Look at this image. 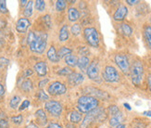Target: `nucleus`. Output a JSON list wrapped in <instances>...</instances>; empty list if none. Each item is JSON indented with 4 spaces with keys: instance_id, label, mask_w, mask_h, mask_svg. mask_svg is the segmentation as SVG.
<instances>
[{
    "instance_id": "obj_1",
    "label": "nucleus",
    "mask_w": 151,
    "mask_h": 128,
    "mask_svg": "<svg viewBox=\"0 0 151 128\" xmlns=\"http://www.w3.org/2000/svg\"><path fill=\"white\" fill-rule=\"evenodd\" d=\"M27 42L32 52L42 54L47 48V35L45 33H37L31 31L28 33Z\"/></svg>"
},
{
    "instance_id": "obj_2",
    "label": "nucleus",
    "mask_w": 151,
    "mask_h": 128,
    "mask_svg": "<svg viewBox=\"0 0 151 128\" xmlns=\"http://www.w3.org/2000/svg\"><path fill=\"white\" fill-rule=\"evenodd\" d=\"M97 106L98 100L92 96H82L77 101V110L81 113H88L96 109Z\"/></svg>"
},
{
    "instance_id": "obj_3",
    "label": "nucleus",
    "mask_w": 151,
    "mask_h": 128,
    "mask_svg": "<svg viewBox=\"0 0 151 128\" xmlns=\"http://www.w3.org/2000/svg\"><path fill=\"white\" fill-rule=\"evenodd\" d=\"M131 79H132V82L135 85H139L144 78V67L141 61L139 60H136L134 61L131 67Z\"/></svg>"
},
{
    "instance_id": "obj_4",
    "label": "nucleus",
    "mask_w": 151,
    "mask_h": 128,
    "mask_svg": "<svg viewBox=\"0 0 151 128\" xmlns=\"http://www.w3.org/2000/svg\"><path fill=\"white\" fill-rule=\"evenodd\" d=\"M84 38L86 42L93 48H97L99 46V35L94 27H87L83 30Z\"/></svg>"
},
{
    "instance_id": "obj_5",
    "label": "nucleus",
    "mask_w": 151,
    "mask_h": 128,
    "mask_svg": "<svg viewBox=\"0 0 151 128\" xmlns=\"http://www.w3.org/2000/svg\"><path fill=\"white\" fill-rule=\"evenodd\" d=\"M102 76H103V79L108 83H116L120 79V75L118 71L113 66H110V65L105 67Z\"/></svg>"
},
{
    "instance_id": "obj_6",
    "label": "nucleus",
    "mask_w": 151,
    "mask_h": 128,
    "mask_svg": "<svg viewBox=\"0 0 151 128\" xmlns=\"http://www.w3.org/2000/svg\"><path fill=\"white\" fill-rule=\"evenodd\" d=\"M45 111H47L50 115L54 117H58L62 112L61 104L58 101H56V100H47V101L45 103Z\"/></svg>"
},
{
    "instance_id": "obj_7",
    "label": "nucleus",
    "mask_w": 151,
    "mask_h": 128,
    "mask_svg": "<svg viewBox=\"0 0 151 128\" xmlns=\"http://www.w3.org/2000/svg\"><path fill=\"white\" fill-rule=\"evenodd\" d=\"M115 62L123 73L127 74L130 72L129 59L125 54H117L115 56Z\"/></svg>"
},
{
    "instance_id": "obj_8",
    "label": "nucleus",
    "mask_w": 151,
    "mask_h": 128,
    "mask_svg": "<svg viewBox=\"0 0 151 128\" xmlns=\"http://www.w3.org/2000/svg\"><path fill=\"white\" fill-rule=\"evenodd\" d=\"M66 91H67L66 85H63L60 82H53L49 85L47 88V92L49 93V95H52V96L63 95V94L66 93Z\"/></svg>"
},
{
    "instance_id": "obj_9",
    "label": "nucleus",
    "mask_w": 151,
    "mask_h": 128,
    "mask_svg": "<svg viewBox=\"0 0 151 128\" xmlns=\"http://www.w3.org/2000/svg\"><path fill=\"white\" fill-rule=\"evenodd\" d=\"M86 73H87V76L91 80H96L99 77V66H98V63L96 60L89 64L88 68L86 70Z\"/></svg>"
},
{
    "instance_id": "obj_10",
    "label": "nucleus",
    "mask_w": 151,
    "mask_h": 128,
    "mask_svg": "<svg viewBox=\"0 0 151 128\" xmlns=\"http://www.w3.org/2000/svg\"><path fill=\"white\" fill-rule=\"evenodd\" d=\"M30 26H31V22L27 18H19L16 23V30L19 33H24L27 32Z\"/></svg>"
},
{
    "instance_id": "obj_11",
    "label": "nucleus",
    "mask_w": 151,
    "mask_h": 128,
    "mask_svg": "<svg viewBox=\"0 0 151 128\" xmlns=\"http://www.w3.org/2000/svg\"><path fill=\"white\" fill-rule=\"evenodd\" d=\"M127 14H128V9L125 6L122 5V6H120L119 8L116 9V11L114 12L113 19L117 22H122L125 19Z\"/></svg>"
},
{
    "instance_id": "obj_12",
    "label": "nucleus",
    "mask_w": 151,
    "mask_h": 128,
    "mask_svg": "<svg viewBox=\"0 0 151 128\" xmlns=\"http://www.w3.org/2000/svg\"><path fill=\"white\" fill-rule=\"evenodd\" d=\"M83 82V75L80 72H71L69 75V83L73 85H79Z\"/></svg>"
},
{
    "instance_id": "obj_13",
    "label": "nucleus",
    "mask_w": 151,
    "mask_h": 128,
    "mask_svg": "<svg viewBox=\"0 0 151 128\" xmlns=\"http://www.w3.org/2000/svg\"><path fill=\"white\" fill-rule=\"evenodd\" d=\"M35 116L37 123L40 125L43 126V125L47 124V114H45L44 110H42V109L37 110L35 113Z\"/></svg>"
},
{
    "instance_id": "obj_14",
    "label": "nucleus",
    "mask_w": 151,
    "mask_h": 128,
    "mask_svg": "<svg viewBox=\"0 0 151 128\" xmlns=\"http://www.w3.org/2000/svg\"><path fill=\"white\" fill-rule=\"evenodd\" d=\"M35 71L39 76H45L47 72V65L45 61H39L35 65Z\"/></svg>"
},
{
    "instance_id": "obj_15",
    "label": "nucleus",
    "mask_w": 151,
    "mask_h": 128,
    "mask_svg": "<svg viewBox=\"0 0 151 128\" xmlns=\"http://www.w3.org/2000/svg\"><path fill=\"white\" fill-rule=\"evenodd\" d=\"M47 59L50 60L51 62H54V63H57L60 61V57L58 55V52L56 51V48H54L53 46H50L49 49L47 50Z\"/></svg>"
},
{
    "instance_id": "obj_16",
    "label": "nucleus",
    "mask_w": 151,
    "mask_h": 128,
    "mask_svg": "<svg viewBox=\"0 0 151 128\" xmlns=\"http://www.w3.org/2000/svg\"><path fill=\"white\" fill-rule=\"evenodd\" d=\"M89 64H90V60L86 56H82L78 59V62H77V66L79 67V69L81 71H85V72H86Z\"/></svg>"
},
{
    "instance_id": "obj_17",
    "label": "nucleus",
    "mask_w": 151,
    "mask_h": 128,
    "mask_svg": "<svg viewBox=\"0 0 151 128\" xmlns=\"http://www.w3.org/2000/svg\"><path fill=\"white\" fill-rule=\"evenodd\" d=\"M122 120H123V115L120 111L118 114H116V115L111 116V118L109 120V124H110V126H117L122 124Z\"/></svg>"
},
{
    "instance_id": "obj_18",
    "label": "nucleus",
    "mask_w": 151,
    "mask_h": 128,
    "mask_svg": "<svg viewBox=\"0 0 151 128\" xmlns=\"http://www.w3.org/2000/svg\"><path fill=\"white\" fill-rule=\"evenodd\" d=\"M58 38H60V41H61V42H65V41H67V40H68V38H69V31H68V26L66 24H64L60 28Z\"/></svg>"
},
{
    "instance_id": "obj_19",
    "label": "nucleus",
    "mask_w": 151,
    "mask_h": 128,
    "mask_svg": "<svg viewBox=\"0 0 151 128\" xmlns=\"http://www.w3.org/2000/svg\"><path fill=\"white\" fill-rule=\"evenodd\" d=\"M68 17L70 22H76L80 18V12L75 8H70L68 11Z\"/></svg>"
},
{
    "instance_id": "obj_20",
    "label": "nucleus",
    "mask_w": 151,
    "mask_h": 128,
    "mask_svg": "<svg viewBox=\"0 0 151 128\" xmlns=\"http://www.w3.org/2000/svg\"><path fill=\"white\" fill-rule=\"evenodd\" d=\"M120 32L125 36H130L133 33V29L129 24L127 23H122L120 25Z\"/></svg>"
},
{
    "instance_id": "obj_21",
    "label": "nucleus",
    "mask_w": 151,
    "mask_h": 128,
    "mask_svg": "<svg viewBox=\"0 0 151 128\" xmlns=\"http://www.w3.org/2000/svg\"><path fill=\"white\" fill-rule=\"evenodd\" d=\"M83 116H82V113L80 111H74L70 113V123H73V124H77L79 122H81Z\"/></svg>"
},
{
    "instance_id": "obj_22",
    "label": "nucleus",
    "mask_w": 151,
    "mask_h": 128,
    "mask_svg": "<svg viewBox=\"0 0 151 128\" xmlns=\"http://www.w3.org/2000/svg\"><path fill=\"white\" fill-rule=\"evenodd\" d=\"M144 35H145V38H146L148 48L149 49H151V27L150 25L145 26V28H144Z\"/></svg>"
},
{
    "instance_id": "obj_23",
    "label": "nucleus",
    "mask_w": 151,
    "mask_h": 128,
    "mask_svg": "<svg viewBox=\"0 0 151 128\" xmlns=\"http://www.w3.org/2000/svg\"><path fill=\"white\" fill-rule=\"evenodd\" d=\"M65 62L70 67H75V66H77L78 59L76 56L73 55V54H70V55H68L67 57H65Z\"/></svg>"
},
{
    "instance_id": "obj_24",
    "label": "nucleus",
    "mask_w": 151,
    "mask_h": 128,
    "mask_svg": "<svg viewBox=\"0 0 151 128\" xmlns=\"http://www.w3.org/2000/svg\"><path fill=\"white\" fill-rule=\"evenodd\" d=\"M21 87H22V89L23 91H25V92H30L32 89L34 85H32V82L30 79H26V80H24L23 82H22Z\"/></svg>"
},
{
    "instance_id": "obj_25",
    "label": "nucleus",
    "mask_w": 151,
    "mask_h": 128,
    "mask_svg": "<svg viewBox=\"0 0 151 128\" xmlns=\"http://www.w3.org/2000/svg\"><path fill=\"white\" fill-rule=\"evenodd\" d=\"M32 7H34V1H28L23 11V14L25 17H30L32 15Z\"/></svg>"
},
{
    "instance_id": "obj_26",
    "label": "nucleus",
    "mask_w": 151,
    "mask_h": 128,
    "mask_svg": "<svg viewBox=\"0 0 151 128\" xmlns=\"http://www.w3.org/2000/svg\"><path fill=\"white\" fill-rule=\"evenodd\" d=\"M70 54H71V49H70L69 48H67V46H61L60 49L58 52V55L60 57V59L67 57L68 55H70Z\"/></svg>"
},
{
    "instance_id": "obj_27",
    "label": "nucleus",
    "mask_w": 151,
    "mask_h": 128,
    "mask_svg": "<svg viewBox=\"0 0 151 128\" xmlns=\"http://www.w3.org/2000/svg\"><path fill=\"white\" fill-rule=\"evenodd\" d=\"M19 102H21V97L19 96H13L9 101V106L11 109H17Z\"/></svg>"
},
{
    "instance_id": "obj_28",
    "label": "nucleus",
    "mask_w": 151,
    "mask_h": 128,
    "mask_svg": "<svg viewBox=\"0 0 151 128\" xmlns=\"http://www.w3.org/2000/svg\"><path fill=\"white\" fill-rule=\"evenodd\" d=\"M55 7L58 11H63L67 7V2L63 1V0H58L55 4Z\"/></svg>"
},
{
    "instance_id": "obj_29",
    "label": "nucleus",
    "mask_w": 151,
    "mask_h": 128,
    "mask_svg": "<svg viewBox=\"0 0 151 128\" xmlns=\"http://www.w3.org/2000/svg\"><path fill=\"white\" fill-rule=\"evenodd\" d=\"M81 31H82V28H81V25L78 24V23H75L71 26V29H70V32L73 33V35H79L81 33Z\"/></svg>"
},
{
    "instance_id": "obj_30",
    "label": "nucleus",
    "mask_w": 151,
    "mask_h": 128,
    "mask_svg": "<svg viewBox=\"0 0 151 128\" xmlns=\"http://www.w3.org/2000/svg\"><path fill=\"white\" fill-rule=\"evenodd\" d=\"M35 3V9L38 11H44L45 9V2L43 0H36Z\"/></svg>"
},
{
    "instance_id": "obj_31",
    "label": "nucleus",
    "mask_w": 151,
    "mask_h": 128,
    "mask_svg": "<svg viewBox=\"0 0 151 128\" xmlns=\"http://www.w3.org/2000/svg\"><path fill=\"white\" fill-rule=\"evenodd\" d=\"M3 115L0 117V128H8L9 127V122L8 119L6 118V115L2 113Z\"/></svg>"
},
{
    "instance_id": "obj_32",
    "label": "nucleus",
    "mask_w": 151,
    "mask_h": 128,
    "mask_svg": "<svg viewBox=\"0 0 151 128\" xmlns=\"http://www.w3.org/2000/svg\"><path fill=\"white\" fill-rule=\"evenodd\" d=\"M109 112L111 116H114L116 115V114H118L120 112V110H119V108H118V106L116 105H111L109 107Z\"/></svg>"
},
{
    "instance_id": "obj_33",
    "label": "nucleus",
    "mask_w": 151,
    "mask_h": 128,
    "mask_svg": "<svg viewBox=\"0 0 151 128\" xmlns=\"http://www.w3.org/2000/svg\"><path fill=\"white\" fill-rule=\"evenodd\" d=\"M37 98L39 100H47V99H48V95L45 92H44L43 90H39L37 92Z\"/></svg>"
},
{
    "instance_id": "obj_34",
    "label": "nucleus",
    "mask_w": 151,
    "mask_h": 128,
    "mask_svg": "<svg viewBox=\"0 0 151 128\" xmlns=\"http://www.w3.org/2000/svg\"><path fill=\"white\" fill-rule=\"evenodd\" d=\"M11 121H12V123L15 124H21L22 123V121H23V117H22V115L19 114V115L11 117Z\"/></svg>"
},
{
    "instance_id": "obj_35",
    "label": "nucleus",
    "mask_w": 151,
    "mask_h": 128,
    "mask_svg": "<svg viewBox=\"0 0 151 128\" xmlns=\"http://www.w3.org/2000/svg\"><path fill=\"white\" fill-rule=\"evenodd\" d=\"M71 72H71V70L70 68H68V67H66V68H63V69H61V70H60L58 72V74H60V75H70Z\"/></svg>"
},
{
    "instance_id": "obj_36",
    "label": "nucleus",
    "mask_w": 151,
    "mask_h": 128,
    "mask_svg": "<svg viewBox=\"0 0 151 128\" xmlns=\"http://www.w3.org/2000/svg\"><path fill=\"white\" fill-rule=\"evenodd\" d=\"M0 12L6 13L8 12V8H6V2L5 0H0Z\"/></svg>"
},
{
    "instance_id": "obj_37",
    "label": "nucleus",
    "mask_w": 151,
    "mask_h": 128,
    "mask_svg": "<svg viewBox=\"0 0 151 128\" xmlns=\"http://www.w3.org/2000/svg\"><path fill=\"white\" fill-rule=\"evenodd\" d=\"M29 105H30V100L25 99L24 101L22 103V105L19 106V111H23V110H25V109H27V108L29 107Z\"/></svg>"
},
{
    "instance_id": "obj_38",
    "label": "nucleus",
    "mask_w": 151,
    "mask_h": 128,
    "mask_svg": "<svg viewBox=\"0 0 151 128\" xmlns=\"http://www.w3.org/2000/svg\"><path fill=\"white\" fill-rule=\"evenodd\" d=\"M146 124H144L143 122H136L134 124V128H146Z\"/></svg>"
},
{
    "instance_id": "obj_39",
    "label": "nucleus",
    "mask_w": 151,
    "mask_h": 128,
    "mask_svg": "<svg viewBox=\"0 0 151 128\" xmlns=\"http://www.w3.org/2000/svg\"><path fill=\"white\" fill-rule=\"evenodd\" d=\"M48 83V79H44V80H42V81H40L39 82V84H38V86L40 87V88H43V87L47 85Z\"/></svg>"
},
{
    "instance_id": "obj_40",
    "label": "nucleus",
    "mask_w": 151,
    "mask_h": 128,
    "mask_svg": "<svg viewBox=\"0 0 151 128\" xmlns=\"http://www.w3.org/2000/svg\"><path fill=\"white\" fill-rule=\"evenodd\" d=\"M48 127L49 128H62V126L58 123H50L48 124Z\"/></svg>"
},
{
    "instance_id": "obj_41",
    "label": "nucleus",
    "mask_w": 151,
    "mask_h": 128,
    "mask_svg": "<svg viewBox=\"0 0 151 128\" xmlns=\"http://www.w3.org/2000/svg\"><path fill=\"white\" fill-rule=\"evenodd\" d=\"M4 42H5L4 35H3V33H2L1 31H0V48H2V46H3Z\"/></svg>"
},
{
    "instance_id": "obj_42",
    "label": "nucleus",
    "mask_w": 151,
    "mask_h": 128,
    "mask_svg": "<svg viewBox=\"0 0 151 128\" xmlns=\"http://www.w3.org/2000/svg\"><path fill=\"white\" fill-rule=\"evenodd\" d=\"M126 3L130 6H134V5H136V4H138L140 3V1H138V0H127Z\"/></svg>"
},
{
    "instance_id": "obj_43",
    "label": "nucleus",
    "mask_w": 151,
    "mask_h": 128,
    "mask_svg": "<svg viewBox=\"0 0 151 128\" xmlns=\"http://www.w3.org/2000/svg\"><path fill=\"white\" fill-rule=\"evenodd\" d=\"M32 70H31V69H27V70H25L24 71V76L25 77H29L30 75H32Z\"/></svg>"
},
{
    "instance_id": "obj_44",
    "label": "nucleus",
    "mask_w": 151,
    "mask_h": 128,
    "mask_svg": "<svg viewBox=\"0 0 151 128\" xmlns=\"http://www.w3.org/2000/svg\"><path fill=\"white\" fill-rule=\"evenodd\" d=\"M44 20L45 22H47V25L48 26V27H50V25H51V22H50V16L49 15H45V17H44Z\"/></svg>"
},
{
    "instance_id": "obj_45",
    "label": "nucleus",
    "mask_w": 151,
    "mask_h": 128,
    "mask_svg": "<svg viewBox=\"0 0 151 128\" xmlns=\"http://www.w3.org/2000/svg\"><path fill=\"white\" fill-rule=\"evenodd\" d=\"M26 128H39L37 124H35V123H30L29 124L26 125Z\"/></svg>"
},
{
    "instance_id": "obj_46",
    "label": "nucleus",
    "mask_w": 151,
    "mask_h": 128,
    "mask_svg": "<svg viewBox=\"0 0 151 128\" xmlns=\"http://www.w3.org/2000/svg\"><path fill=\"white\" fill-rule=\"evenodd\" d=\"M4 94H5V88L3 85L0 84V98H2L4 96Z\"/></svg>"
},
{
    "instance_id": "obj_47",
    "label": "nucleus",
    "mask_w": 151,
    "mask_h": 128,
    "mask_svg": "<svg viewBox=\"0 0 151 128\" xmlns=\"http://www.w3.org/2000/svg\"><path fill=\"white\" fill-rule=\"evenodd\" d=\"M147 83H148L149 90H150V92H151V74H148V76H147Z\"/></svg>"
},
{
    "instance_id": "obj_48",
    "label": "nucleus",
    "mask_w": 151,
    "mask_h": 128,
    "mask_svg": "<svg viewBox=\"0 0 151 128\" xmlns=\"http://www.w3.org/2000/svg\"><path fill=\"white\" fill-rule=\"evenodd\" d=\"M143 114H144V115H146V116L151 117V111H146L143 112Z\"/></svg>"
},
{
    "instance_id": "obj_49",
    "label": "nucleus",
    "mask_w": 151,
    "mask_h": 128,
    "mask_svg": "<svg viewBox=\"0 0 151 128\" xmlns=\"http://www.w3.org/2000/svg\"><path fill=\"white\" fill-rule=\"evenodd\" d=\"M123 106L125 107L127 110H129V111H131V110H132V108H131V106H130V105H129L128 103H124V104H123Z\"/></svg>"
},
{
    "instance_id": "obj_50",
    "label": "nucleus",
    "mask_w": 151,
    "mask_h": 128,
    "mask_svg": "<svg viewBox=\"0 0 151 128\" xmlns=\"http://www.w3.org/2000/svg\"><path fill=\"white\" fill-rule=\"evenodd\" d=\"M116 128H126V125L125 124H121L119 125H117Z\"/></svg>"
},
{
    "instance_id": "obj_51",
    "label": "nucleus",
    "mask_w": 151,
    "mask_h": 128,
    "mask_svg": "<svg viewBox=\"0 0 151 128\" xmlns=\"http://www.w3.org/2000/svg\"><path fill=\"white\" fill-rule=\"evenodd\" d=\"M19 3H21L22 6H23V5H27L28 1H26V0H22V1H19Z\"/></svg>"
},
{
    "instance_id": "obj_52",
    "label": "nucleus",
    "mask_w": 151,
    "mask_h": 128,
    "mask_svg": "<svg viewBox=\"0 0 151 128\" xmlns=\"http://www.w3.org/2000/svg\"><path fill=\"white\" fill-rule=\"evenodd\" d=\"M150 23H151V18H150ZM151 27V26H150Z\"/></svg>"
},
{
    "instance_id": "obj_53",
    "label": "nucleus",
    "mask_w": 151,
    "mask_h": 128,
    "mask_svg": "<svg viewBox=\"0 0 151 128\" xmlns=\"http://www.w3.org/2000/svg\"><path fill=\"white\" fill-rule=\"evenodd\" d=\"M45 128H49V127H48V126H47V127H45Z\"/></svg>"
}]
</instances>
